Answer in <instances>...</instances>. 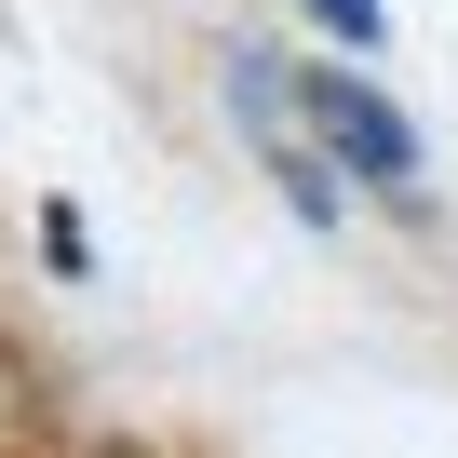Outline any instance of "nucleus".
Masks as SVG:
<instances>
[{
    "instance_id": "f257e3e1",
    "label": "nucleus",
    "mask_w": 458,
    "mask_h": 458,
    "mask_svg": "<svg viewBox=\"0 0 458 458\" xmlns=\"http://www.w3.org/2000/svg\"><path fill=\"white\" fill-rule=\"evenodd\" d=\"M216 108H229V135L257 148V175L284 189V216H297V229H351V175L324 162V135H310V95H297V55H284V41H229V55H216Z\"/></svg>"
},
{
    "instance_id": "f03ea898",
    "label": "nucleus",
    "mask_w": 458,
    "mask_h": 458,
    "mask_svg": "<svg viewBox=\"0 0 458 458\" xmlns=\"http://www.w3.org/2000/svg\"><path fill=\"white\" fill-rule=\"evenodd\" d=\"M297 95H310V135H324V162L351 175V202L431 216V148H418V122H404L351 55H297Z\"/></svg>"
},
{
    "instance_id": "7ed1b4c3",
    "label": "nucleus",
    "mask_w": 458,
    "mask_h": 458,
    "mask_svg": "<svg viewBox=\"0 0 458 458\" xmlns=\"http://www.w3.org/2000/svg\"><path fill=\"white\" fill-rule=\"evenodd\" d=\"M310 28H324V41L364 68V55H391V0H310Z\"/></svg>"
}]
</instances>
